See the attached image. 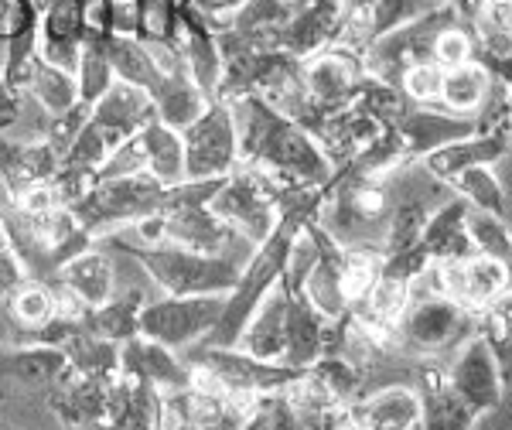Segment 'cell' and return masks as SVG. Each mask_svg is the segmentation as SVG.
Instances as JSON below:
<instances>
[{
  "label": "cell",
  "mask_w": 512,
  "mask_h": 430,
  "mask_svg": "<svg viewBox=\"0 0 512 430\" xmlns=\"http://www.w3.org/2000/svg\"><path fill=\"white\" fill-rule=\"evenodd\" d=\"M164 209H168V185H161L147 171L96 181L76 205H69L76 222L93 239L117 233L123 226H134L147 215H164Z\"/></svg>",
  "instance_id": "6da1fadb"
},
{
  "label": "cell",
  "mask_w": 512,
  "mask_h": 430,
  "mask_svg": "<svg viewBox=\"0 0 512 430\" xmlns=\"http://www.w3.org/2000/svg\"><path fill=\"white\" fill-rule=\"evenodd\" d=\"M113 246V243H110ZM130 250V246H123ZM140 263L147 267V274L154 277V284L171 297H198V294H229L236 287V280L243 270L233 267L222 256L195 253L175 243L161 246H137L130 250Z\"/></svg>",
  "instance_id": "7a4b0ae2"
},
{
  "label": "cell",
  "mask_w": 512,
  "mask_h": 430,
  "mask_svg": "<svg viewBox=\"0 0 512 430\" xmlns=\"http://www.w3.org/2000/svg\"><path fill=\"white\" fill-rule=\"evenodd\" d=\"M226 308V294H198V297H171L144 304L137 318V335L151 338L171 352H185L188 345L202 342L216 328L219 314Z\"/></svg>",
  "instance_id": "3957f363"
},
{
  "label": "cell",
  "mask_w": 512,
  "mask_h": 430,
  "mask_svg": "<svg viewBox=\"0 0 512 430\" xmlns=\"http://www.w3.org/2000/svg\"><path fill=\"white\" fill-rule=\"evenodd\" d=\"M181 144H185V181L226 178L239 164V137L229 103L212 99L209 110L192 127L181 130Z\"/></svg>",
  "instance_id": "277c9868"
},
{
  "label": "cell",
  "mask_w": 512,
  "mask_h": 430,
  "mask_svg": "<svg viewBox=\"0 0 512 430\" xmlns=\"http://www.w3.org/2000/svg\"><path fill=\"white\" fill-rule=\"evenodd\" d=\"M38 11V55L76 72L82 45H86V21H82V0H31Z\"/></svg>",
  "instance_id": "5b68a950"
},
{
  "label": "cell",
  "mask_w": 512,
  "mask_h": 430,
  "mask_svg": "<svg viewBox=\"0 0 512 430\" xmlns=\"http://www.w3.org/2000/svg\"><path fill=\"white\" fill-rule=\"evenodd\" d=\"M154 120V103L144 89L130 86V82L117 79L103 96L89 106V127L106 140V147H120L137 130H144Z\"/></svg>",
  "instance_id": "8992f818"
},
{
  "label": "cell",
  "mask_w": 512,
  "mask_h": 430,
  "mask_svg": "<svg viewBox=\"0 0 512 430\" xmlns=\"http://www.w3.org/2000/svg\"><path fill=\"white\" fill-rule=\"evenodd\" d=\"M120 376L140 379V383L154 386L164 396L188 390V383H192V369H188V362L178 352L140 335L127 338L120 345Z\"/></svg>",
  "instance_id": "52a82bcc"
},
{
  "label": "cell",
  "mask_w": 512,
  "mask_h": 430,
  "mask_svg": "<svg viewBox=\"0 0 512 430\" xmlns=\"http://www.w3.org/2000/svg\"><path fill=\"white\" fill-rule=\"evenodd\" d=\"M396 338L417 345V349H437L448 345L454 332L461 328V311L448 297H427V301H410L407 311L396 321Z\"/></svg>",
  "instance_id": "ba28073f"
},
{
  "label": "cell",
  "mask_w": 512,
  "mask_h": 430,
  "mask_svg": "<svg viewBox=\"0 0 512 430\" xmlns=\"http://www.w3.org/2000/svg\"><path fill=\"white\" fill-rule=\"evenodd\" d=\"M287 304H291V294L284 291V284H277L274 291L260 301V308L250 314L236 349L263 362H280V352H284Z\"/></svg>",
  "instance_id": "9c48e42d"
},
{
  "label": "cell",
  "mask_w": 512,
  "mask_h": 430,
  "mask_svg": "<svg viewBox=\"0 0 512 430\" xmlns=\"http://www.w3.org/2000/svg\"><path fill=\"white\" fill-rule=\"evenodd\" d=\"M55 280H62L72 294H79V301L86 308H99L113 297V260L110 250L99 246L93 239V246H86L82 253L69 256L59 267ZM52 284V280H48Z\"/></svg>",
  "instance_id": "30bf717a"
},
{
  "label": "cell",
  "mask_w": 512,
  "mask_h": 430,
  "mask_svg": "<svg viewBox=\"0 0 512 430\" xmlns=\"http://www.w3.org/2000/svg\"><path fill=\"white\" fill-rule=\"evenodd\" d=\"M396 137L403 144V154H431L437 147L465 140L472 134V123L454 117V113H431V110H407L396 123Z\"/></svg>",
  "instance_id": "8fae6325"
},
{
  "label": "cell",
  "mask_w": 512,
  "mask_h": 430,
  "mask_svg": "<svg viewBox=\"0 0 512 430\" xmlns=\"http://www.w3.org/2000/svg\"><path fill=\"white\" fill-rule=\"evenodd\" d=\"M321 349H325V318L311 308L304 294H291L280 362L291 369H308L321 355Z\"/></svg>",
  "instance_id": "7c38bea8"
},
{
  "label": "cell",
  "mask_w": 512,
  "mask_h": 430,
  "mask_svg": "<svg viewBox=\"0 0 512 430\" xmlns=\"http://www.w3.org/2000/svg\"><path fill=\"white\" fill-rule=\"evenodd\" d=\"M417 413V393H410L407 386H383L362 407L352 410V420L359 430H407L417 424Z\"/></svg>",
  "instance_id": "4fadbf2b"
},
{
  "label": "cell",
  "mask_w": 512,
  "mask_h": 430,
  "mask_svg": "<svg viewBox=\"0 0 512 430\" xmlns=\"http://www.w3.org/2000/svg\"><path fill=\"white\" fill-rule=\"evenodd\" d=\"M151 103H154V120L181 134V130L192 127L209 110L212 96H205L188 76H171L161 82V89L151 96Z\"/></svg>",
  "instance_id": "5bb4252c"
},
{
  "label": "cell",
  "mask_w": 512,
  "mask_h": 430,
  "mask_svg": "<svg viewBox=\"0 0 512 430\" xmlns=\"http://www.w3.org/2000/svg\"><path fill=\"white\" fill-rule=\"evenodd\" d=\"M62 355L69 362V369L76 376L89 379H120V345L106 342V338L93 335L82 321L76 335H69L62 342Z\"/></svg>",
  "instance_id": "9a60e30c"
},
{
  "label": "cell",
  "mask_w": 512,
  "mask_h": 430,
  "mask_svg": "<svg viewBox=\"0 0 512 430\" xmlns=\"http://www.w3.org/2000/svg\"><path fill=\"white\" fill-rule=\"evenodd\" d=\"M140 147H144V161H147V175L158 178L161 185H181L185 181V144L181 134L164 123L151 120L144 130H137Z\"/></svg>",
  "instance_id": "2e32d148"
},
{
  "label": "cell",
  "mask_w": 512,
  "mask_h": 430,
  "mask_svg": "<svg viewBox=\"0 0 512 430\" xmlns=\"http://www.w3.org/2000/svg\"><path fill=\"white\" fill-rule=\"evenodd\" d=\"M31 96L45 106L52 117H62L69 113L72 106H79V82H76V72H65L59 65L45 62L41 55H35L31 62V72H28V82H24Z\"/></svg>",
  "instance_id": "e0dca14e"
},
{
  "label": "cell",
  "mask_w": 512,
  "mask_h": 430,
  "mask_svg": "<svg viewBox=\"0 0 512 430\" xmlns=\"http://www.w3.org/2000/svg\"><path fill=\"white\" fill-rule=\"evenodd\" d=\"M106 45V55H110V65L117 72V79L130 82V86L144 89L147 96H154L161 89V82L168 76H161L158 65L151 62L147 55L144 41L140 38H120V35H110L103 41Z\"/></svg>",
  "instance_id": "ac0fdd59"
},
{
  "label": "cell",
  "mask_w": 512,
  "mask_h": 430,
  "mask_svg": "<svg viewBox=\"0 0 512 430\" xmlns=\"http://www.w3.org/2000/svg\"><path fill=\"white\" fill-rule=\"evenodd\" d=\"M489 86L492 82H489V76H485L482 65L468 62V65H458V69L444 72L441 99H444V106H448V113H454V117H465V113H472L485 103Z\"/></svg>",
  "instance_id": "d6986e66"
},
{
  "label": "cell",
  "mask_w": 512,
  "mask_h": 430,
  "mask_svg": "<svg viewBox=\"0 0 512 430\" xmlns=\"http://www.w3.org/2000/svg\"><path fill=\"white\" fill-rule=\"evenodd\" d=\"M140 308L144 304L134 301V297H110L106 304L99 308H89L86 314V328L106 342H117L123 345L127 338L137 335V318H140Z\"/></svg>",
  "instance_id": "ffe728a7"
},
{
  "label": "cell",
  "mask_w": 512,
  "mask_h": 430,
  "mask_svg": "<svg viewBox=\"0 0 512 430\" xmlns=\"http://www.w3.org/2000/svg\"><path fill=\"white\" fill-rule=\"evenodd\" d=\"M106 38H86L76 65V82H79V103L93 106L106 89L117 82V72L110 65V55H106Z\"/></svg>",
  "instance_id": "44dd1931"
},
{
  "label": "cell",
  "mask_w": 512,
  "mask_h": 430,
  "mask_svg": "<svg viewBox=\"0 0 512 430\" xmlns=\"http://www.w3.org/2000/svg\"><path fill=\"white\" fill-rule=\"evenodd\" d=\"M7 308H11V318L21 332H35V328L48 325L55 318V297L48 291V284H38V280H24L14 294H7Z\"/></svg>",
  "instance_id": "7402d4cb"
},
{
  "label": "cell",
  "mask_w": 512,
  "mask_h": 430,
  "mask_svg": "<svg viewBox=\"0 0 512 430\" xmlns=\"http://www.w3.org/2000/svg\"><path fill=\"white\" fill-rule=\"evenodd\" d=\"M478 41L499 59L512 55V0H478L475 7Z\"/></svg>",
  "instance_id": "603a6c76"
},
{
  "label": "cell",
  "mask_w": 512,
  "mask_h": 430,
  "mask_svg": "<svg viewBox=\"0 0 512 430\" xmlns=\"http://www.w3.org/2000/svg\"><path fill=\"white\" fill-rule=\"evenodd\" d=\"M444 4H448V0H376V4L369 7V31H373V38L390 35V31L403 28V24L441 11Z\"/></svg>",
  "instance_id": "cb8c5ba5"
},
{
  "label": "cell",
  "mask_w": 512,
  "mask_h": 430,
  "mask_svg": "<svg viewBox=\"0 0 512 430\" xmlns=\"http://www.w3.org/2000/svg\"><path fill=\"white\" fill-rule=\"evenodd\" d=\"M294 4L291 0H246L236 14H229L219 28H233L243 35H256V31H274L287 18H291Z\"/></svg>",
  "instance_id": "d4e9b609"
},
{
  "label": "cell",
  "mask_w": 512,
  "mask_h": 430,
  "mask_svg": "<svg viewBox=\"0 0 512 430\" xmlns=\"http://www.w3.org/2000/svg\"><path fill=\"white\" fill-rule=\"evenodd\" d=\"M509 280V270L495 256H478V260H465V304H485L502 294Z\"/></svg>",
  "instance_id": "484cf974"
},
{
  "label": "cell",
  "mask_w": 512,
  "mask_h": 430,
  "mask_svg": "<svg viewBox=\"0 0 512 430\" xmlns=\"http://www.w3.org/2000/svg\"><path fill=\"white\" fill-rule=\"evenodd\" d=\"M454 383H458L461 393H468L472 400H482V396L492 393V383H495V369H492V359L485 352V345H468L461 352V359L454 362Z\"/></svg>",
  "instance_id": "4316f807"
},
{
  "label": "cell",
  "mask_w": 512,
  "mask_h": 430,
  "mask_svg": "<svg viewBox=\"0 0 512 430\" xmlns=\"http://www.w3.org/2000/svg\"><path fill=\"white\" fill-rule=\"evenodd\" d=\"M465 229H468V239H475V246H482L485 256H495V260H502V263L512 260V243L492 212L465 215Z\"/></svg>",
  "instance_id": "83f0119b"
},
{
  "label": "cell",
  "mask_w": 512,
  "mask_h": 430,
  "mask_svg": "<svg viewBox=\"0 0 512 430\" xmlns=\"http://www.w3.org/2000/svg\"><path fill=\"white\" fill-rule=\"evenodd\" d=\"M475 55V41L461 24H448L444 31H437L434 45H431V62L441 65L444 72L458 69V65H468Z\"/></svg>",
  "instance_id": "f1b7e54d"
},
{
  "label": "cell",
  "mask_w": 512,
  "mask_h": 430,
  "mask_svg": "<svg viewBox=\"0 0 512 430\" xmlns=\"http://www.w3.org/2000/svg\"><path fill=\"white\" fill-rule=\"evenodd\" d=\"M400 89H403V96H410L414 103H437L444 89V69L431 59L410 65L400 79Z\"/></svg>",
  "instance_id": "f546056e"
},
{
  "label": "cell",
  "mask_w": 512,
  "mask_h": 430,
  "mask_svg": "<svg viewBox=\"0 0 512 430\" xmlns=\"http://www.w3.org/2000/svg\"><path fill=\"white\" fill-rule=\"evenodd\" d=\"M461 192H465L482 212H499L502 209V192H499V178L485 168H468L461 171Z\"/></svg>",
  "instance_id": "4dcf8cb0"
},
{
  "label": "cell",
  "mask_w": 512,
  "mask_h": 430,
  "mask_svg": "<svg viewBox=\"0 0 512 430\" xmlns=\"http://www.w3.org/2000/svg\"><path fill=\"white\" fill-rule=\"evenodd\" d=\"M144 24V0H110V35L140 38Z\"/></svg>",
  "instance_id": "1f68e13d"
},
{
  "label": "cell",
  "mask_w": 512,
  "mask_h": 430,
  "mask_svg": "<svg viewBox=\"0 0 512 430\" xmlns=\"http://www.w3.org/2000/svg\"><path fill=\"white\" fill-rule=\"evenodd\" d=\"M178 4L192 7V11H198V14H205L212 24H222L229 14H236L246 0H178Z\"/></svg>",
  "instance_id": "d6a6232c"
},
{
  "label": "cell",
  "mask_w": 512,
  "mask_h": 430,
  "mask_svg": "<svg viewBox=\"0 0 512 430\" xmlns=\"http://www.w3.org/2000/svg\"><path fill=\"white\" fill-rule=\"evenodd\" d=\"M18 103H21V89H14L11 82L0 76V134L18 117Z\"/></svg>",
  "instance_id": "836d02e7"
},
{
  "label": "cell",
  "mask_w": 512,
  "mask_h": 430,
  "mask_svg": "<svg viewBox=\"0 0 512 430\" xmlns=\"http://www.w3.org/2000/svg\"><path fill=\"white\" fill-rule=\"evenodd\" d=\"M175 430H202V427H192V424H181V427H175Z\"/></svg>",
  "instance_id": "e575fe53"
},
{
  "label": "cell",
  "mask_w": 512,
  "mask_h": 430,
  "mask_svg": "<svg viewBox=\"0 0 512 430\" xmlns=\"http://www.w3.org/2000/svg\"><path fill=\"white\" fill-rule=\"evenodd\" d=\"M4 195H7V192H4V188H0V198H4Z\"/></svg>",
  "instance_id": "d590c367"
}]
</instances>
